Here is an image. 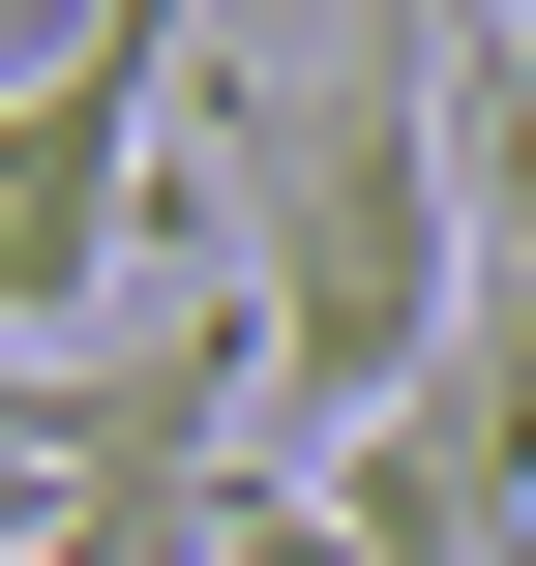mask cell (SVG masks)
I'll return each instance as SVG.
<instances>
[{
  "label": "cell",
  "instance_id": "obj_1",
  "mask_svg": "<svg viewBox=\"0 0 536 566\" xmlns=\"http://www.w3.org/2000/svg\"><path fill=\"white\" fill-rule=\"evenodd\" d=\"M179 209L239 239L269 418H418L477 358V179H448V30H209L179 60Z\"/></svg>",
  "mask_w": 536,
  "mask_h": 566
},
{
  "label": "cell",
  "instance_id": "obj_2",
  "mask_svg": "<svg viewBox=\"0 0 536 566\" xmlns=\"http://www.w3.org/2000/svg\"><path fill=\"white\" fill-rule=\"evenodd\" d=\"M179 0H90L30 90H0V358H90V298L179 239Z\"/></svg>",
  "mask_w": 536,
  "mask_h": 566
},
{
  "label": "cell",
  "instance_id": "obj_3",
  "mask_svg": "<svg viewBox=\"0 0 536 566\" xmlns=\"http://www.w3.org/2000/svg\"><path fill=\"white\" fill-rule=\"evenodd\" d=\"M448 179H477V358L448 388L536 418V30H448Z\"/></svg>",
  "mask_w": 536,
  "mask_h": 566
},
{
  "label": "cell",
  "instance_id": "obj_4",
  "mask_svg": "<svg viewBox=\"0 0 536 566\" xmlns=\"http://www.w3.org/2000/svg\"><path fill=\"white\" fill-rule=\"evenodd\" d=\"M209 507H239V448H179V478H90L30 566H209Z\"/></svg>",
  "mask_w": 536,
  "mask_h": 566
},
{
  "label": "cell",
  "instance_id": "obj_5",
  "mask_svg": "<svg viewBox=\"0 0 536 566\" xmlns=\"http://www.w3.org/2000/svg\"><path fill=\"white\" fill-rule=\"evenodd\" d=\"M209 566H358V537H328V478H269V448H239V507H209Z\"/></svg>",
  "mask_w": 536,
  "mask_h": 566
},
{
  "label": "cell",
  "instance_id": "obj_6",
  "mask_svg": "<svg viewBox=\"0 0 536 566\" xmlns=\"http://www.w3.org/2000/svg\"><path fill=\"white\" fill-rule=\"evenodd\" d=\"M30 537H60V507H30V478H0V566H30Z\"/></svg>",
  "mask_w": 536,
  "mask_h": 566
}]
</instances>
